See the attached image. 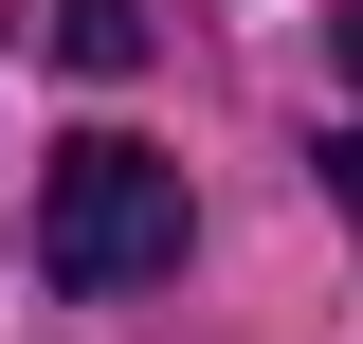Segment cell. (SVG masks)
<instances>
[{"label":"cell","mask_w":363,"mask_h":344,"mask_svg":"<svg viewBox=\"0 0 363 344\" xmlns=\"http://www.w3.org/2000/svg\"><path fill=\"white\" fill-rule=\"evenodd\" d=\"M327 37H345V73H363V0H345V18H327Z\"/></svg>","instance_id":"cell-4"},{"label":"cell","mask_w":363,"mask_h":344,"mask_svg":"<svg viewBox=\"0 0 363 344\" xmlns=\"http://www.w3.org/2000/svg\"><path fill=\"white\" fill-rule=\"evenodd\" d=\"M37 272H55V290H164V272H182V164L128 145V127L55 145V164H37Z\"/></svg>","instance_id":"cell-1"},{"label":"cell","mask_w":363,"mask_h":344,"mask_svg":"<svg viewBox=\"0 0 363 344\" xmlns=\"http://www.w3.org/2000/svg\"><path fill=\"white\" fill-rule=\"evenodd\" d=\"M327 200H345V236H363V127H345V145H327Z\"/></svg>","instance_id":"cell-3"},{"label":"cell","mask_w":363,"mask_h":344,"mask_svg":"<svg viewBox=\"0 0 363 344\" xmlns=\"http://www.w3.org/2000/svg\"><path fill=\"white\" fill-rule=\"evenodd\" d=\"M145 37H164L145 0H55V55H73V73H145Z\"/></svg>","instance_id":"cell-2"}]
</instances>
